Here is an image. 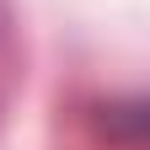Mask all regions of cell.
Wrapping results in <instances>:
<instances>
[{
  "instance_id": "cell-1",
  "label": "cell",
  "mask_w": 150,
  "mask_h": 150,
  "mask_svg": "<svg viewBox=\"0 0 150 150\" xmlns=\"http://www.w3.org/2000/svg\"><path fill=\"white\" fill-rule=\"evenodd\" d=\"M0 32H6V6H0Z\"/></svg>"
}]
</instances>
